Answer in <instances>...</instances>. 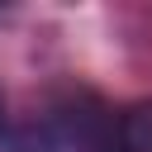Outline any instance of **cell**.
Segmentation results:
<instances>
[{
  "label": "cell",
  "instance_id": "7a4b0ae2",
  "mask_svg": "<svg viewBox=\"0 0 152 152\" xmlns=\"http://www.w3.org/2000/svg\"><path fill=\"white\" fill-rule=\"evenodd\" d=\"M0 128H5V95H0Z\"/></svg>",
  "mask_w": 152,
  "mask_h": 152
},
{
  "label": "cell",
  "instance_id": "6da1fadb",
  "mask_svg": "<svg viewBox=\"0 0 152 152\" xmlns=\"http://www.w3.org/2000/svg\"><path fill=\"white\" fill-rule=\"evenodd\" d=\"M119 147L124 152H152V100H138L119 119Z\"/></svg>",
  "mask_w": 152,
  "mask_h": 152
},
{
  "label": "cell",
  "instance_id": "3957f363",
  "mask_svg": "<svg viewBox=\"0 0 152 152\" xmlns=\"http://www.w3.org/2000/svg\"><path fill=\"white\" fill-rule=\"evenodd\" d=\"M119 152H124V147H119Z\"/></svg>",
  "mask_w": 152,
  "mask_h": 152
}]
</instances>
